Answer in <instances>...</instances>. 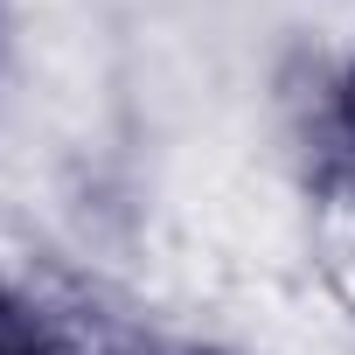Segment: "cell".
<instances>
[{
    "instance_id": "obj_1",
    "label": "cell",
    "mask_w": 355,
    "mask_h": 355,
    "mask_svg": "<svg viewBox=\"0 0 355 355\" xmlns=\"http://www.w3.org/2000/svg\"><path fill=\"white\" fill-rule=\"evenodd\" d=\"M320 265H327V286L355 306V196H327L320 209Z\"/></svg>"
}]
</instances>
